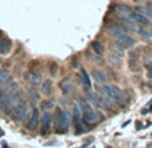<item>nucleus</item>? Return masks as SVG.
Listing matches in <instances>:
<instances>
[{
	"instance_id": "f257e3e1",
	"label": "nucleus",
	"mask_w": 152,
	"mask_h": 148,
	"mask_svg": "<svg viewBox=\"0 0 152 148\" xmlns=\"http://www.w3.org/2000/svg\"><path fill=\"white\" fill-rule=\"evenodd\" d=\"M101 92H102V94H105L108 98H110V101H112L113 104H116V105H118V106H123L126 101L125 92L116 85H104L102 88H101Z\"/></svg>"
},
{
	"instance_id": "f03ea898",
	"label": "nucleus",
	"mask_w": 152,
	"mask_h": 148,
	"mask_svg": "<svg viewBox=\"0 0 152 148\" xmlns=\"http://www.w3.org/2000/svg\"><path fill=\"white\" fill-rule=\"evenodd\" d=\"M23 98V92L20 89H16L12 94L7 97H0V109L7 113H11V111L22 101Z\"/></svg>"
},
{
	"instance_id": "7ed1b4c3",
	"label": "nucleus",
	"mask_w": 152,
	"mask_h": 148,
	"mask_svg": "<svg viewBox=\"0 0 152 148\" xmlns=\"http://www.w3.org/2000/svg\"><path fill=\"white\" fill-rule=\"evenodd\" d=\"M69 128V116L66 111L57 108L55 111V132L57 133H66Z\"/></svg>"
},
{
	"instance_id": "20e7f679",
	"label": "nucleus",
	"mask_w": 152,
	"mask_h": 148,
	"mask_svg": "<svg viewBox=\"0 0 152 148\" xmlns=\"http://www.w3.org/2000/svg\"><path fill=\"white\" fill-rule=\"evenodd\" d=\"M27 111H28L27 104L22 100L11 111V116H12V119H14V121L15 122H23L24 120H26V117H27Z\"/></svg>"
},
{
	"instance_id": "39448f33",
	"label": "nucleus",
	"mask_w": 152,
	"mask_h": 148,
	"mask_svg": "<svg viewBox=\"0 0 152 148\" xmlns=\"http://www.w3.org/2000/svg\"><path fill=\"white\" fill-rule=\"evenodd\" d=\"M112 10H113L115 16L118 18L120 20H123V22H124V20H126V19H129V18H131V15H132V12H133L132 7H129V6H126V4H123V3L115 4Z\"/></svg>"
},
{
	"instance_id": "423d86ee",
	"label": "nucleus",
	"mask_w": 152,
	"mask_h": 148,
	"mask_svg": "<svg viewBox=\"0 0 152 148\" xmlns=\"http://www.w3.org/2000/svg\"><path fill=\"white\" fill-rule=\"evenodd\" d=\"M53 116L49 112H45L43 116L40 117V133L42 135H47L50 132V128H51V122H53Z\"/></svg>"
},
{
	"instance_id": "0eeeda50",
	"label": "nucleus",
	"mask_w": 152,
	"mask_h": 148,
	"mask_svg": "<svg viewBox=\"0 0 152 148\" xmlns=\"http://www.w3.org/2000/svg\"><path fill=\"white\" fill-rule=\"evenodd\" d=\"M131 18H132L133 20H135L137 24H140V27H149L152 24L151 23V19H149L148 16H145V15H143L141 12H137V11H133L132 15H131Z\"/></svg>"
},
{
	"instance_id": "6e6552de",
	"label": "nucleus",
	"mask_w": 152,
	"mask_h": 148,
	"mask_svg": "<svg viewBox=\"0 0 152 148\" xmlns=\"http://www.w3.org/2000/svg\"><path fill=\"white\" fill-rule=\"evenodd\" d=\"M135 43H136V40L133 39L131 35H128V34H123L120 38L117 39V45L120 46L121 48H131V47H133L135 46Z\"/></svg>"
},
{
	"instance_id": "1a4fd4ad",
	"label": "nucleus",
	"mask_w": 152,
	"mask_h": 148,
	"mask_svg": "<svg viewBox=\"0 0 152 148\" xmlns=\"http://www.w3.org/2000/svg\"><path fill=\"white\" fill-rule=\"evenodd\" d=\"M128 65H129V69L135 73L140 71V61H139V55L136 51H132L129 54V59H128Z\"/></svg>"
},
{
	"instance_id": "9d476101",
	"label": "nucleus",
	"mask_w": 152,
	"mask_h": 148,
	"mask_svg": "<svg viewBox=\"0 0 152 148\" xmlns=\"http://www.w3.org/2000/svg\"><path fill=\"white\" fill-rule=\"evenodd\" d=\"M98 116H100V114H98L97 112H94V109H93V111L82 113V119H83L82 121L85 122V124H88V125H93V124H96V122L98 121Z\"/></svg>"
},
{
	"instance_id": "9b49d317",
	"label": "nucleus",
	"mask_w": 152,
	"mask_h": 148,
	"mask_svg": "<svg viewBox=\"0 0 152 148\" xmlns=\"http://www.w3.org/2000/svg\"><path fill=\"white\" fill-rule=\"evenodd\" d=\"M96 103H97V105L100 106L101 109H104V111H110V109H112V105H113V103L110 101V98H108L105 94H102V96H97Z\"/></svg>"
},
{
	"instance_id": "f8f14e48",
	"label": "nucleus",
	"mask_w": 152,
	"mask_h": 148,
	"mask_svg": "<svg viewBox=\"0 0 152 148\" xmlns=\"http://www.w3.org/2000/svg\"><path fill=\"white\" fill-rule=\"evenodd\" d=\"M40 121V114H39V109H34L31 113V116H30V121L28 124H27V129L28 131H34L35 128H37L38 122Z\"/></svg>"
},
{
	"instance_id": "ddd939ff",
	"label": "nucleus",
	"mask_w": 152,
	"mask_h": 148,
	"mask_svg": "<svg viewBox=\"0 0 152 148\" xmlns=\"http://www.w3.org/2000/svg\"><path fill=\"white\" fill-rule=\"evenodd\" d=\"M108 31L110 32V35L115 38H120L123 34H125V30H124L123 26H120V24H117V23H112V24H109L108 26Z\"/></svg>"
},
{
	"instance_id": "4468645a",
	"label": "nucleus",
	"mask_w": 152,
	"mask_h": 148,
	"mask_svg": "<svg viewBox=\"0 0 152 148\" xmlns=\"http://www.w3.org/2000/svg\"><path fill=\"white\" fill-rule=\"evenodd\" d=\"M92 75H93V78H94L97 82H100V84H105L106 80H108L106 73L104 70H101V69H94V70L92 71Z\"/></svg>"
},
{
	"instance_id": "2eb2a0df",
	"label": "nucleus",
	"mask_w": 152,
	"mask_h": 148,
	"mask_svg": "<svg viewBox=\"0 0 152 148\" xmlns=\"http://www.w3.org/2000/svg\"><path fill=\"white\" fill-rule=\"evenodd\" d=\"M12 47V42L8 39V38H1L0 39V54H7V53H10V50H11Z\"/></svg>"
},
{
	"instance_id": "dca6fc26",
	"label": "nucleus",
	"mask_w": 152,
	"mask_h": 148,
	"mask_svg": "<svg viewBox=\"0 0 152 148\" xmlns=\"http://www.w3.org/2000/svg\"><path fill=\"white\" fill-rule=\"evenodd\" d=\"M123 27H124V30H126V31H139L137 23H136L132 18H129V19L124 20Z\"/></svg>"
},
{
	"instance_id": "f3484780",
	"label": "nucleus",
	"mask_w": 152,
	"mask_h": 148,
	"mask_svg": "<svg viewBox=\"0 0 152 148\" xmlns=\"http://www.w3.org/2000/svg\"><path fill=\"white\" fill-rule=\"evenodd\" d=\"M61 90L63 92V94H70L73 90V82L69 80V78H66V80L61 81Z\"/></svg>"
},
{
	"instance_id": "a211bd4d",
	"label": "nucleus",
	"mask_w": 152,
	"mask_h": 148,
	"mask_svg": "<svg viewBox=\"0 0 152 148\" xmlns=\"http://www.w3.org/2000/svg\"><path fill=\"white\" fill-rule=\"evenodd\" d=\"M81 77H82V81H83V85H85L86 90H92V81H90V77L86 69H81Z\"/></svg>"
},
{
	"instance_id": "6ab92c4d",
	"label": "nucleus",
	"mask_w": 152,
	"mask_h": 148,
	"mask_svg": "<svg viewBox=\"0 0 152 148\" xmlns=\"http://www.w3.org/2000/svg\"><path fill=\"white\" fill-rule=\"evenodd\" d=\"M73 117H74V124H77V122H81L82 121V109H81L80 104H75L74 106H73Z\"/></svg>"
},
{
	"instance_id": "aec40b11",
	"label": "nucleus",
	"mask_w": 152,
	"mask_h": 148,
	"mask_svg": "<svg viewBox=\"0 0 152 148\" xmlns=\"http://www.w3.org/2000/svg\"><path fill=\"white\" fill-rule=\"evenodd\" d=\"M53 92V81L51 80H45L42 82V93L43 94H50Z\"/></svg>"
},
{
	"instance_id": "412c9836",
	"label": "nucleus",
	"mask_w": 152,
	"mask_h": 148,
	"mask_svg": "<svg viewBox=\"0 0 152 148\" xmlns=\"http://www.w3.org/2000/svg\"><path fill=\"white\" fill-rule=\"evenodd\" d=\"M92 48H93V51H94L97 55H102L104 53H105V47H104V45H101L100 42H93L92 43Z\"/></svg>"
},
{
	"instance_id": "4be33fe9",
	"label": "nucleus",
	"mask_w": 152,
	"mask_h": 148,
	"mask_svg": "<svg viewBox=\"0 0 152 148\" xmlns=\"http://www.w3.org/2000/svg\"><path fill=\"white\" fill-rule=\"evenodd\" d=\"M39 93L37 92V89L35 88H30V90H28V98H30V101H31L32 104H35V103H38L39 101Z\"/></svg>"
},
{
	"instance_id": "5701e85b",
	"label": "nucleus",
	"mask_w": 152,
	"mask_h": 148,
	"mask_svg": "<svg viewBox=\"0 0 152 148\" xmlns=\"http://www.w3.org/2000/svg\"><path fill=\"white\" fill-rule=\"evenodd\" d=\"M139 34H140V37L143 38V39L148 40V42H152V32L147 31L145 27H139Z\"/></svg>"
},
{
	"instance_id": "b1692460",
	"label": "nucleus",
	"mask_w": 152,
	"mask_h": 148,
	"mask_svg": "<svg viewBox=\"0 0 152 148\" xmlns=\"http://www.w3.org/2000/svg\"><path fill=\"white\" fill-rule=\"evenodd\" d=\"M137 10H139V11H140L143 15H145V16L152 18V6H151V3H148L147 6H140Z\"/></svg>"
},
{
	"instance_id": "393cba45",
	"label": "nucleus",
	"mask_w": 152,
	"mask_h": 148,
	"mask_svg": "<svg viewBox=\"0 0 152 148\" xmlns=\"http://www.w3.org/2000/svg\"><path fill=\"white\" fill-rule=\"evenodd\" d=\"M27 81H31V84H32V86H37L38 84L42 81V74L40 73H32L31 74V78H26Z\"/></svg>"
},
{
	"instance_id": "a878e982",
	"label": "nucleus",
	"mask_w": 152,
	"mask_h": 148,
	"mask_svg": "<svg viewBox=\"0 0 152 148\" xmlns=\"http://www.w3.org/2000/svg\"><path fill=\"white\" fill-rule=\"evenodd\" d=\"M112 51H113V54H115V57H117V58L118 57L121 58L124 55V48H121L117 43H115V45L112 46Z\"/></svg>"
},
{
	"instance_id": "bb28decb",
	"label": "nucleus",
	"mask_w": 152,
	"mask_h": 148,
	"mask_svg": "<svg viewBox=\"0 0 152 148\" xmlns=\"http://www.w3.org/2000/svg\"><path fill=\"white\" fill-rule=\"evenodd\" d=\"M8 77H10V71L8 70H0V88L7 82Z\"/></svg>"
},
{
	"instance_id": "cd10ccee",
	"label": "nucleus",
	"mask_w": 152,
	"mask_h": 148,
	"mask_svg": "<svg viewBox=\"0 0 152 148\" xmlns=\"http://www.w3.org/2000/svg\"><path fill=\"white\" fill-rule=\"evenodd\" d=\"M40 108L43 111H49V109L54 108V100H45L42 104H40Z\"/></svg>"
},
{
	"instance_id": "c85d7f7f",
	"label": "nucleus",
	"mask_w": 152,
	"mask_h": 148,
	"mask_svg": "<svg viewBox=\"0 0 152 148\" xmlns=\"http://www.w3.org/2000/svg\"><path fill=\"white\" fill-rule=\"evenodd\" d=\"M50 73H51V75H55L57 74V65H53L51 69H50Z\"/></svg>"
},
{
	"instance_id": "c756f323",
	"label": "nucleus",
	"mask_w": 152,
	"mask_h": 148,
	"mask_svg": "<svg viewBox=\"0 0 152 148\" xmlns=\"http://www.w3.org/2000/svg\"><path fill=\"white\" fill-rule=\"evenodd\" d=\"M3 135H4V133H3V131H1V128H0V136H3Z\"/></svg>"
},
{
	"instance_id": "7c9ffc66",
	"label": "nucleus",
	"mask_w": 152,
	"mask_h": 148,
	"mask_svg": "<svg viewBox=\"0 0 152 148\" xmlns=\"http://www.w3.org/2000/svg\"><path fill=\"white\" fill-rule=\"evenodd\" d=\"M149 86L152 88V80H149Z\"/></svg>"
},
{
	"instance_id": "2f4dec72",
	"label": "nucleus",
	"mask_w": 152,
	"mask_h": 148,
	"mask_svg": "<svg viewBox=\"0 0 152 148\" xmlns=\"http://www.w3.org/2000/svg\"><path fill=\"white\" fill-rule=\"evenodd\" d=\"M148 148H152V144H148Z\"/></svg>"
},
{
	"instance_id": "473e14b6",
	"label": "nucleus",
	"mask_w": 152,
	"mask_h": 148,
	"mask_svg": "<svg viewBox=\"0 0 152 148\" xmlns=\"http://www.w3.org/2000/svg\"><path fill=\"white\" fill-rule=\"evenodd\" d=\"M149 112H152V106H151V109H149Z\"/></svg>"
},
{
	"instance_id": "72a5a7b5",
	"label": "nucleus",
	"mask_w": 152,
	"mask_h": 148,
	"mask_svg": "<svg viewBox=\"0 0 152 148\" xmlns=\"http://www.w3.org/2000/svg\"><path fill=\"white\" fill-rule=\"evenodd\" d=\"M0 63H1V59H0Z\"/></svg>"
},
{
	"instance_id": "f704fd0d",
	"label": "nucleus",
	"mask_w": 152,
	"mask_h": 148,
	"mask_svg": "<svg viewBox=\"0 0 152 148\" xmlns=\"http://www.w3.org/2000/svg\"><path fill=\"white\" fill-rule=\"evenodd\" d=\"M151 6H152V3H151Z\"/></svg>"
}]
</instances>
